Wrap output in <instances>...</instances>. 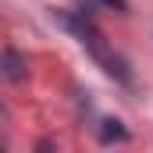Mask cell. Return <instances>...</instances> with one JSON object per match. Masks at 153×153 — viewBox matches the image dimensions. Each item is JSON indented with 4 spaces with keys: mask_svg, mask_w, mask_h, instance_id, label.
I'll return each instance as SVG.
<instances>
[{
    "mask_svg": "<svg viewBox=\"0 0 153 153\" xmlns=\"http://www.w3.org/2000/svg\"><path fill=\"white\" fill-rule=\"evenodd\" d=\"M96 7H107V11L125 14V11H128V0H96Z\"/></svg>",
    "mask_w": 153,
    "mask_h": 153,
    "instance_id": "cell-5",
    "label": "cell"
},
{
    "mask_svg": "<svg viewBox=\"0 0 153 153\" xmlns=\"http://www.w3.org/2000/svg\"><path fill=\"white\" fill-rule=\"evenodd\" d=\"M53 22H57L64 32H71V36H75L78 43L93 53V57L107 46V43H103V32L93 25V18H89L85 11H53Z\"/></svg>",
    "mask_w": 153,
    "mask_h": 153,
    "instance_id": "cell-1",
    "label": "cell"
},
{
    "mask_svg": "<svg viewBox=\"0 0 153 153\" xmlns=\"http://www.w3.org/2000/svg\"><path fill=\"white\" fill-rule=\"evenodd\" d=\"M0 75L7 78V82H25L29 78V64H25V57L18 53V50H4L0 53Z\"/></svg>",
    "mask_w": 153,
    "mask_h": 153,
    "instance_id": "cell-3",
    "label": "cell"
},
{
    "mask_svg": "<svg viewBox=\"0 0 153 153\" xmlns=\"http://www.w3.org/2000/svg\"><path fill=\"white\" fill-rule=\"evenodd\" d=\"M96 132H100V143H103V146H111V143H128V128H125L117 117H103Z\"/></svg>",
    "mask_w": 153,
    "mask_h": 153,
    "instance_id": "cell-4",
    "label": "cell"
},
{
    "mask_svg": "<svg viewBox=\"0 0 153 153\" xmlns=\"http://www.w3.org/2000/svg\"><path fill=\"white\" fill-rule=\"evenodd\" d=\"M96 61H100V68H103V71H107L111 78H117L121 85H132V71H128V61H125L121 53H114V50L107 46V50H100V53H96Z\"/></svg>",
    "mask_w": 153,
    "mask_h": 153,
    "instance_id": "cell-2",
    "label": "cell"
}]
</instances>
